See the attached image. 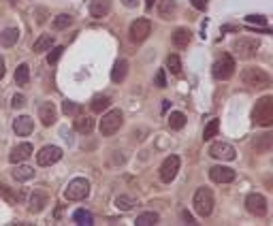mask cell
Segmentation results:
<instances>
[{
    "instance_id": "obj_24",
    "label": "cell",
    "mask_w": 273,
    "mask_h": 226,
    "mask_svg": "<svg viewBox=\"0 0 273 226\" xmlns=\"http://www.w3.org/2000/svg\"><path fill=\"white\" fill-rule=\"evenodd\" d=\"M34 177V169L32 166H26V164H17V169L13 171V179L15 181H30Z\"/></svg>"
},
{
    "instance_id": "obj_40",
    "label": "cell",
    "mask_w": 273,
    "mask_h": 226,
    "mask_svg": "<svg viewBox=\"0 0 273 226\" xmlns=\"http://www.w3.org/2000/svg\"><path fill=\"white\" fill-rule=\"evenodd\" d=\"M156 85H158V88H167V79H164V71H162V68L156 73Z\"/></svg>"
},
{
    "instance_id": "obj_31",
    "label": "cell",
    "mask_w": 273,
    "mask_h": 226,
    "mask_svg": "<svg viewBox=\"0 0 273 226\" xmlns=\"http://www.w3.org/2000/svg\"><path fill=\"white\" fill-rule=\"evenodd\" d=\"M137 205V201L132 196H126V194H122V196H117L115 198V207L117 209H122V211H130L132 207Z\"/></svg>"
},
{
    "instance_id": "obj_18",
    "label": "cell",
    "mask_w": 273,
    "mask_h": 226,
    "mask_svg": "<svg viewBox=\"0 0 273 226\" xmlns=\"http://www.w3.org/2000/svg\"><path fill=\"white\" fill-rule=\"evenodd\" d=\"M109 11H111V0H92V2H90V15H92L94 19L105 17Z\"/></svg>"
},
{
    "instance_id": "obj_20",
    "label": "cell",
    "mask_w": 273,
    "mask_h": 226,
    "mask_svg": "<svg viewBox=\"0 0 273 226\" xmlns=\"http://www.w3.org/2000/svg\"><path fill=\"white\" fill-rule=\"evenodd\" d=\"M128 75V62L126 60H117L111 68V81L113 83H122Z\"/></svg>"
},
{
    "instance_id": "obj_17",
    "label": "cell",
    "mask_w": 273,
    "mask_h": 226,
    "mask_svg": "<svg viewBox=\"0 0 273 226\" xmlns=\"http://www.w3.org/2000/svg\"><path fill=\"white\" fill-rule=\"evenodd\" d=\"M47 203H49V198H47L45 192L34 190V192H32V196H30V205H28V209H30L32 213H41L43 209H45Z\"/></svg>"
},
{
    "instance_id": "obj_16",
    "label": "cell",
    "mask_w": 273,
    "mask_h": 226,
    "mask_svg": "<svg viewBox=\"0 0 273 226\" xmlns=\"http://www.w3.org/2000/svg\"><path fill=\"white\" fill-rule=\"evenodd\" d=\"M56 107H53V103H43L39 107V120L43 126H51L53 122H56Z\"/></svg>"
},
{
    "instance_id": "obj_22",
    "label": "cell",
    "mask_w": 273,
    "mask_h": 226,
    "mask_svg": "<svg viewBox=\"0 0 273 226\" xmlns=\"http://www.w3.org/2000/svg\"><path fill=\"white\" fill-rule=\"evenodd\" d=\"M175 9H177L175 0H160V2H158V15L162 19H171V17H173Z\"/></svg>"
},
{
    "instance_id": "obj_3",
    "label": "cell",
    "mask_w": 273,
    "mask_h": 226,
    "mask_svg": "<svg viewBox=\"0 0 273 226\" xmlns=\"http://www.w3.org/2000/svg\"><path fill=\"white\" fill-rule=\"evenodd\" d=\"M122 124H124V115H122L120 109L107 111L103 115V120H100V134H103V137H111V134H115L120 130Z\"/></svg>"
},
{
    "instance_id": "obj_6",
    "label": "cell",
    "mask_w": 273,
    "mask_h": 226,
    "mask_svg": "<svg viewBox=\"0 0 273 226\" xmlns=\"http://www.w3.org/2000/svg\"><path fill=\"white\" fill-rule=\"evenodd\" d=\"M211 73H213V77L216 79L226 81V79H231L235 75V60L228 56V53H222V58H218V60L213 62Z\"/></svg>"
},
{
    "instance_id": "obj_11",
    "label": "cell",
    "mask_w": 273,
    "mask_h": 226,
    "mask_svg": "<svg viewBox=\"0 0 273 226\" xmlns=\"http://www.w3.org/2000/svg\"><path fill=\"white\" fill-rule=\"evenodd\" d=\"M177 171H179V158L177 156H167L164 162L160 164V179H162L164 184H169V181L175 179Z\"/></svg>"
},
{
    "instance_id": "obj_19",
    "label": "cell",
    "mask_w": 273,
    "mask_h": 226,
    "mask_svg": "<svg viewBox=\"0 0 273 226\" xmlns=\"http://www.w3.org/2000/svg\"><path fill=\"white\" fill-rule=\"evenodd\" d=\"M190 39H192V32L186 30V28H177L171 34V41H173L175 47H179V49H184V47L190 45Z\"/></svg>"
},
{
    "instance_id": "obj_37",
    "label": "cell",
    "mask_w": 273,
    "mask_h": 226,
    "mask_svg": "<svg viewBox=\"0 0 273 226\" xmlns=\"http://www.w3.org/2000/svg\"><path fill=\"white\" fill-rule=\"evenodd\" d=\"M62 51H64V47H53V49H49V56H47V62L49 64H56L58 60H60V56H62Z\"/></svg>"
},
{
    "instance_id": "obj_42",
    "label": "cell",
    "mask_w": 273,
    "mask_h": 226,
    "mask_svg": "<svg viewBox=\"0 0 273 226\" xmlns=\"http://www.w3.org/2000/svg\"><path fill=\"white\" fill-rule=\"evenodd\" d=\"M192 4H194L196 9H201V11H203V9L207 7V0H192Z\"/></svg>"
},
{
    "instance_id": "obj_21",
    "label": "cell",
    "mask_w": 273,
    "mask_h": 226,
    "mask_svg": "<svg viewBox=\"0 0 273 226\" xmlns=\"http://www.w3.org/2000/svg\"><path fill=\"white\" fill-rule=\"evenodd\" d=\"M19 39V30L17 28H4L0 32V45L2 47H13Z\"/></svg>"
},
{
    "instance_id": "obj_5",
    "label": "cell",
    "mask_w": 273,
    "mask_h": 226,
    "mask_svg": "<svg viewBox=\"0 0 273 226\" xmlns=\"http://www.w3.org/2000/svg\"><path fill=\"white\" fill-rule=\"evenodd\" d=\"M241 79L245 85H250V88H267V85H271V75L265 73L263 68H245L241 73Z\"/></svg>"
},
{
    "instance_id": "obj_9",
    "label": "cell",
    "mask_w": 273,
    "mask_h": 226,
    "mask_svg": "<svg viewBox=\"0 0 273 226\" xmlns=\"http://www.w3.org/2000/svg\"><path fill=\"white\" fill-rule=\"evenodd\" d=\"M245 207H248V211L256 218L267 216V198L263 194H258V192L248 194V198H245Z\"/></svg>"
},
{
    "instance_id": "obj_25",
    "label": "cell",
    "mask_w": 273,
    "mask_h": 226,
    "mask_svg": "<svg viewBox=\"0 0 273 226\" xmlns=\"http://www.w3.org/2000/svg\"><path fill=\"white\" fill-rule=\"evenodd\" d=\"M75 130L77 132H81V134H90L94 130V120L92 117H77V120H75Z\"/></svg>"
},
{
    "instance_id": "obj_26",
    "label": "cell",
    "mask_w": 273,
    "mask_h": 226,
    "mask_svg": "<svg viewBox=\"0 0 273 226\" xmlns=\"http://www.w3.org/2000/svg\"><path fill=\"white\" fill-rule=\"evenodd\" d=\"M28 81H30V66L28 64H19V66L15 68V83L28 85Z\"/></svg>"
},
{
    "instance_id": "obj_41",
    "label": "cell",
    "mask_w": 273,
    "mask_h": 226,
    "mask_svg": "<svg viewBox=\"0 0 273 226\" xmlns=\"http://www.w3.org/2000/svg\"><path fill=\"white\" fill-rule=\"evenodd\" d=\"M181 218H184V222H186V224H196V222H194V218H192L188 211H181Z\"/></svg>"
},
{
    "instance_id": "obj_39",
    "label": "cell",
    "mask_w": 273,
    "mask_h": 226,
    "mask_svg": "<svg viewBox=\"0 0 273 226\" xmlns=\"http://www.w3.org/2000/svg\"><path fill=\"white\" fill-rule=\"evenodd\" d=\"M11 105H13L15 109H21V107L26 105V96L24 94H15L13 96V103H11Z\"/></svg>"
},
{
    "instance_id": "obj_30",
    "label": "cell",
    "mask_w": 273,
    "mask_h": 226,
    "mask_svg": "<svg viewBox=\"0 0 273 226\" xmlns=\"http://www.w3.org/2000/svg\"><path fill=\"white\" fill-rule=\"evenodd\" d=\"M71 24H73V17L68 13H60L58 17H53V21H51L53 30H64V28H68Z\"/></svg>"
},
{
    "instance_id": "obj_8",
    "label": "cell",
    "mask_w": 273,
    "mask_h": 226,
    "mask_svg": "<svg viewBox=\"0 0 273 226\" xmlns=\"http://www.w3.org/2000/svg\"><path fill=\"white\" fill-rule=\"evenodd\" d=\"M128 34H130V41L132 43H143L149 34H152V24H149V19H143V17L141 19H135L130 24Z\"/></svg>"
},
{
    "instance_id": "obj_47",
    "label": "cell",
    "mask_w": 273,
    "mask_h": 226,
    "mask_svg": "<svg viewBox=\"0 0 273 226\" xmlns=\"http://www.w3.org/2000/svg\"><path fill=\"white\" fill-rule=\"evenodd\" d=\"M9 2H11V4H17V2H19V0H9Z\"/></svg>"
},
{
    "instance_id": "obj_27",
    "label": "cell",
    "mask_w": 273,
    "mask_h": 226,
    "mask_svg": "<svg viewBox=\"0 0 273 226\" xmlns=\"http://www.w3.org/2000/svg\"><path fill=\"white\" fill-rule=\"evenodd\" d=\"M186 126V115L181 111H173L169 115V128L171 130H181Z\"/></svg>"
},
{
    "instance_id": "obj_15",
    "label": "cell",
    "mask_w": 273,
    "mask_h": 226,
    "mask_svg": "<svg viewBox=\"0 0 273 226\" xmlns=\"http://www.w3.org/2000/svg\"><path fill=\"white\" fill-rule=\"evenodd\" d=\"M32 145L30 143H19L17 147H13V152H11V156H9V160L13 164H19V162H24V160H28L30 156H32Z\"/></svg>"
},
{
    "instance_id": "obj_12",
    "label": "cell",
    "mask_w": 273,
    "mask_h": 226,
    "mask_svg": "<svg viewBox=\"0 0 273 226\" xmlns=\"http://www.w3.org/2000/svg\"><path fill=\"white\" fill-rule=\"evenodd\" d=\"M209 156L211 158H218V160H235V156H237V152H235V147L231 143H224V141H218V143H211L209 147Z\"/></svg>"
},
{
    "instance_id": "obj_2",
    "label": "cell",
    "mask_w": 273,
    "mask_h": 226,
    "mask_svg": "<svg viewBox=\"0 0 273 226\" xmlns=\"http://www.w3.org/2000/svg\"><path fill=\"white\" fill-rule=\"evenodd\" d=\"M192 205H194V211L199 213V216H203V218L211 216V211H213V194H211L209 188H199V190L194 192Z\"/></svg>"
},
{
    "instance_id": "obj_13",
    "label": "cell",
    "mask_w": 273,
    "mask_h": 226,
    "mask_svg": "<svg viewBox=\"0 0 273 226\" xmlns=\"http://www.w3.org/2000/svg\"><path fill=\"white\" fill-rule=\"evenodd\" d=\"M209 177L211 181H216V184H231L235 179V171L228 169V166H211L209 169Z\"/></svg>"
},
{
    "instance_id": "obj_4",
    "label": "cell",
    "mask_w": 273,
    "mask_h": 226,
    "mask_svg": "<svg viewBox=\"0 0 273 226\" xmlns=\"http://www.w3.org/2000/svg\"><path fill=\"white\" fill-rule=\"evenodd\" d=\"M90 194V181L83 177H75L73 181H68L66 190H64V198L66 201H83Z\"/></svg>"
},
{
    "instance_id": "obj_43",
    "label": "cell",
    "mask_w": 273,
    "mask_h": 226,
    "mask_svg": "<svg viewBox=\"0 0 273 226\" xmlns=\"http://www.w3.org/2000/svg\"><path fill=\"white\" fill-rule=\"evenodd\" d=\"M36 21H39V24H43V21H45V9H39V11H36Z\"/></svg>"
},
{
    "instance_id": "obj_23",
    "label": "cell",
    "mask_w": 273,
    "mask_h": 226,
    "mask_svg": "<svg viewBox=\"0 0 273 226\" xmlns=\"http://www.w3.org/2000/svg\"><path fill=\"white\" fill-rule=\"evenodd\" d=\"M51 47H53V34H41L39 39L34 41V47H32V51H34V53L49 51Z\"/></svg>"
},
{
    "instance_id": "obj_10",
    "label": "cell",
    "mask_w": 273,
    "mask_h": 226,
    "mask_svg": "<svg viewBox=\"0 0 273 226\" xmlns=\"http://www.w3.org/2000/svg\"><path fill=\"white\" fill-rule=\"evenodd\" d=\"M60 158H62V149L58 147V145H45V147L36 154V162H39L41 166H51Z\"/></svg>"
},
{
    "instance_id": "obj_1",
    "label": "cell",
    "mask_w": 273,
    "mask_h": 226,
    "mask_svg": "<svg viewBox=\"0 0 273 226\" xmlns=\"http://www.w3.org/2000/svg\"><path fill=\"white\" fill-rule=\"evenodd\" d=\"M252 122L256 126H271L273 124V96H263L256 100L252 111Z\"/></svg>"
},
{
    "instance_id": "obj_32",
    "label": "cell",
    "mask_w": 273,
    "mask_h": 226,
    "mask_svg": "<svg viewBox=\"0 0 273 226\" xmlns=\"http://www.w3.org/2000/svg\"><path fill=\"white\" fill-rule=\"evenodd\" d=\"M218 128H220V120H209L205 126V130H203V139H205V141L213 139L218 134Z\"/></svg>"
},
{
    "instance_id": "obj_28",
    "label": "cell",
    "mask_w": 273,
    "mask_h": 226,
    "mask_svg": "<svg viewBox=\"0 0 273 226\" xmlns=\"http://www.w3.org/2000/svg\"><path fill=\"white\" fill-rule=\"evenodd\" d=\"M158 213H154V211H145V213H141V216H137L135 220V224L137 226H156L158 224Z\"/></svg>"
},
{
    "instance_id": "obj_45",
    "label": "cell",
    "mask_w": 273,
    "mask_h": 226,
    "mask_svg": "<svg viewBox=\"0 0 273 226\" xmlns=\"http://www.w3.org/2000/svg\"><path fill=\"white\" fill-rule=\"evenodd\" d=\"M4 77V60H2V56H0V79Z\"/></svg>"
},
{
    "instance_id": "obj_35",
    "label": "cell",
    "mask_w": 273,
    "mask_h": 226,
    "mask_svg": "<svg viewBox=\"0 0 273 226\" xmlns=\"http://www.w3.org/2000/svg\"><path fill=\"white\" fill-rule=\"evenodd\" d=\"M167 66H169V71L173 73V75H179L181 73V62H179L177 56H169L167 58Z\"/></svg>"
},
{
    "instance_id": "obj_46",
    "label": "cell",
    "mask_w": 273,
    "mask_h": 226,
    "mask_svg": "<svg viewBox=\"0 0 273 226\" xmlns=\"http://www.w3.org/2000/svg\"><path fill=\"white\" fill-rule=\"evenodd\" d=\"M154 7V0H145V9H152Z\"/></svg>"
},
{
    "instance_id": "obj_29",
    "label": "cell",
    "mask_w": 273,
    "mask_h": 226,
    "mask_svg": "<svg viewBox=\"0 0 273 226\" xmlns=\"http://www.w3.org/2000/svg\"><path fill=\"white\" fill-rule=\"evenodd\" d=\"M73 220H75L77 224H81V226H90V224H94L92 213L85 211V209H77V211L73 213Z\"/></svg>"
},
{
    "instance_id": "obj_14",
    "label": "cell",
    "mask_w": 273,
    "mask_h": 226,
    "mask_svg": "<svg viewBox=\"0 0 273 226\" xmlns=\"http://www.w3.org/2000/svg\"><path fill=\"white\" fill-rule=\"evenodd\" d=\"M13 130L17 137H28V134L34 130V120L30 115H19L17 120L13 122Z\"/></svg>"
},
{
    "instance_id": "obj_33",
    "label": "cell",
    "mask_w": 273,
    "mask_h": 226,
    "mask_svg": "<svg viewBox=\"0 0 273 226\" xmlns=\"http://www.w3.org/2000/svg\"><path fill=\"white\" fill-rule=\"evenodd\" d=\"M92 111L94 113H103L107 107H109V96H96V98L92 100Z\"/></svg>"
},
{
    "instance_id": "obj_36",
    "label": "cell",
    "mask_w": 273,
    "mask_h": 226,
    "mask_svg": "<svg viewBox=\"0 0 273 226\" xmlns=\"http://www.w3.org/2000/svg\"><path fill=\"white\" fill-rule=\"evenodd\" d=\"M62 111L66 113V115H77V113H81V105H75L71 100H66V103L62 105Z\"/></svg>"
},
{
    "instance_id": "obj_34",
    "label": "cell",
    "mask_w": 273,
    "mask_h": 226,
    "mask_svg": "<svg viewBox=\"0 0 273 226\" xmlns=\"http://www.w3.org/2000/svg\"><path fill=\"white\" fill-rule=\"evenodd\" d=\"M271 143H273V139H271V134H263L260 137V141L258 143H254V147H256V152H269L271 149Z\"/></svg>"
},
{
    "instance_id": "obj_44",
    "label": "cell",
    "mask_w": 273,
    "mask_h": 226,
    "mask_svg": "<svg viewBox=\"0 0 273 226\" xmlns=\"http://www.w3.org/2000/svg\"><path fill=\"white\" fill-rule=\"evenodd\" d=\"M122 2H124V7L132 9V7H137V2H139V0H122Z\"/></svg>"
},
{
    "instance_id": "obj_7",
    "label": "cell",
    "mask_w": 273,
    "mask_h": 226,
    "mask_svg": "<svg viewBox=\"0 0 273 226\" xmlns=\"http://www.w3.org/2000/svg\"><path fill=\"white\" fill-rule=\"evenodd\" d=\"M256 49H258V41L256 39H248V36H241V39L233 41V51L237 58L241 60H248V58L256 56Z\"/></svg>"
},
{
    "instance_id": "obj_38",
    "label": "cell",
    "mask_w": 273,
    "mask_h": 226,
    "mask_svg": "<svg viewBox=\"0 0 273 226\" xmlns=\"http://www.w3.org/2000/svg\"><path fill=\"white\" fill-rule=\"evenodd\" d=\"M245 21L248 24H256V26H267V17H263V15H248Z\"/></svg>"
}]
</instances>
